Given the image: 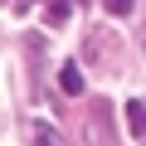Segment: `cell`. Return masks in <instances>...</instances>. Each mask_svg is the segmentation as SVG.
I'll return each instance as SVG.
<instances>
[{"label": "cell", "mask_w": 146, "mask_h": 146, "mask_svg": "<svg viewBox=\"0 0 146 146\" xmlns=\"http://www.w3.org/2000/svg\"><path fill=\"white\" fill-rule=\"evenodd\" d=\"M107 10H112V15H127V10H131V0H107Z\"/></svg>", "instance_id": "5b68a950"}, {"label": "cell", "mask_w": 146, "mask_h": 146, "mask_svg": "<svg viewBox=\"0 0 146 146\" xmlns=\"http://www.w3.org/2000/svg\"><path fill=\"white\" fill-rule=\"evenodd\" d=\"M127 127H131L136 136H146V102H141V98L127 102Z\"/></svg>", "instance_id": "6da1fadb"}, {"label": "cell", "mask_w": 146, "mask_h": 146, "mask_svg": "<svg viewBox=\"0 0 146 146\" xmlns=\"http://www.w3.org/2000/svg\"><path fill=\"white\" fill-rule=\"evenodd\" d=\"M141 54H146V29H141Z\"/></svg>", "instance_id": "8992f818"}, {"label": "cell", "mask_w": 146, "mask_h": 146, "mask_svg": "<svg viewBox=\"0 0 146 146\" xmlns=\"http://www.w3.org/2000/svg\"><path fill=\"white\" fill-rule=\"evenodd\" d=\"M58 83H63V93H83V73L73 68V63H63V73H58Z\"/></svg>", "instance_id": "3957f363"}, {"label": "cell", "mask_w": 146, "mask_h": 146, "mask_svg": "<svg viewBox=\"0 0 146 146\" xmlns=\"http://www.w3.org/2000/svg\"><path fill=\"white\" fill-rule=\"evenodd\" d=\"M58 20H68V0H49V25H58Z\"/></svg>", "instance_id": "277c9868"}, {"label": "cell", "mask_w": 146, "mask_h": 146, "mask_svg": "<svg viewBox=\"0 0 146 146\" xmlns=\"http://www.w3.org/2000/svg\"><path fill=\"white\" fill-rule=\"evenodd\" d=\"M29 146H58L54 127H49V122H34V127H29Z\"/></svg>", "instance_id": "7a4b0ae2"}]
</instances>
